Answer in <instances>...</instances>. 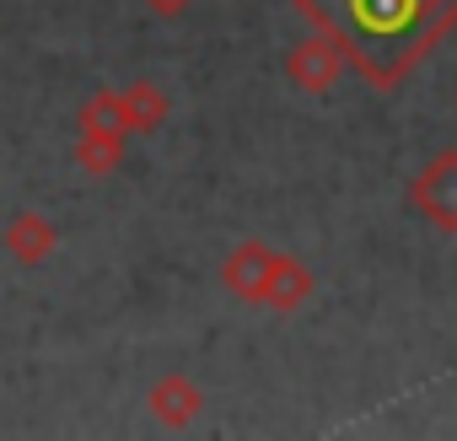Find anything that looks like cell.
<instances>
[{"label": "cell", "instance_id": "cell-6", "mask_svg": "<svg viewBox=\"0 0 457 441\" xmlns=\"http://www.w3.org/2000/svg\"><path fill=\"white\" fill-rule=\"evenodd\" d=\"M275 254H280V248H270V243H259V237L237 243L232 254H226V264H220V286L232 291L237 302H253V307H259V296H264V280H270V264H275Z\"/></svg>", "mask_w": 457, "mask_h": 441}, {"label": "cell", "instance_id": "cell-9", "mask_svg": "<svg viewBox=\"0 0 457 441\" xmlns=\"http://www.w3.org/2000/svg\"><path fill=\"white\" fill-rule=\"evenodd\" d=\"M167 113H172L167 87H156V81H129V87H119V119H124L129 135H156V129L167 124Z\"/></svg>", "mask_w": 457, "mask_h": 441}, {"label": "cell", "instance_id": "cell-7", "mask_svg": "<svg viewBox=\"0 0 457 441\" xmlns=\"http://www.w3.org/2000/svg\"><path fill=\"white\" fill-rule=\"evenodd\" d=\"M0 248H6L22 270H38L54 248H60V232H54V220L44 210H17L6 220V232H0Z\"/></svg>", "mask_w": 457, "mask_h": 441}, {"label": "cell", "instance_id": "cell-8", "mask_svg": "<svg viewBox=\"0 0 457 441\" xmlns=\"http://www.w3.org/2000/svg\"><path fill=\"white\" fill-rule=\"evenodd\" d=\"M312 291H318V275H312L302 259H291V254H275L259 307H270V312H280V318H286V312H296V307H302Z\"/></svg>", "mask_w": 457, "mask_h": 441}, {"label": "cell", "instance_id": "cell-10", "mask_svg": "<svg viewBox=\"0 0 457 441\" xmlns=\"http://www.w3.org/2000/svg\"><path fill=\"white\" fill-rule=\"evenodd\" d=\"M188 6H194V0H145V12H151V17H162V22L188 17Z\"/></svg>", "mask_w": 457, "mask_h": 441}, {"label": "cell", "instance_id": "cell-5", "mask_svg": "<svg viewBox=\"0 0 457 441\" xmlns=\"http://www.w3.org/2000/svg\"><path fill=\"white\" fill-rule=\"evenodd\" d=\"M145 409H151L156 425H167V430H188V425L204 414V387H199L194 377H183V371H167V377L151 382Z\"/></svg>", "mask_w": 457, "mask_h": 441}, {"label": "cell", "instance_id": "cell-3", "mask_svg": "<svg viewBox=\"0 0 457 441\" xmlns=\"http://www.w3.org/2000/svg\"><path fill=\"white\" fill-rule=\"evenodd\" d=\"M409 204H414V215L430 220L436 232L457 237V146L436 151V156L414 172V183H409Z\"/></svg>", "mask_w": 457, "mask_h": 441}, {"label": "cell", "instance_id": "cell-4", "mask_svg": "<svg viewBox=\"0 0 457 441\" xmlns=\"http://www.w3.org/2000/svg\"><path fill=\"white\" fill-rule=\"evenodd\" d=\"M345 49L334 44V38H323V33H312V38H302L291 54H286V76H291V87H302V92H312V97H328L334 92V81L345 76Z\"/></svg>", "mask_w": 457, "mask_h": 441}, {"label": "cell", "instance_id": "cell-1", "mask_svg": "<svg viewBox=\"0 0 457 441\" xmlns=\"http://www.w3.org/2000/svg\"><path fill=\"white\" fill-rule=\"evenodd\" d=\"M312 33L334 38L361 81L398 92L452 33L457 0H291Z\"/></svg>", "mask_w": 457, "mask_h": 441}, {"label": "cell", "instance_id": "cell-2", "mask_svg": "<svg viewBox=\"0 0 457 441\" xmlns=\"http://www.w3.org/2000/svg\"><path fill=\"white\" fill-rule=\"evenodd\" d=\"M124 156H129V129L119 119V92L103 87L76 113V162L87 178H108V172H119Z\"/></svg>", "mask_w": 457, "mask_h": 441}]
</instances>
